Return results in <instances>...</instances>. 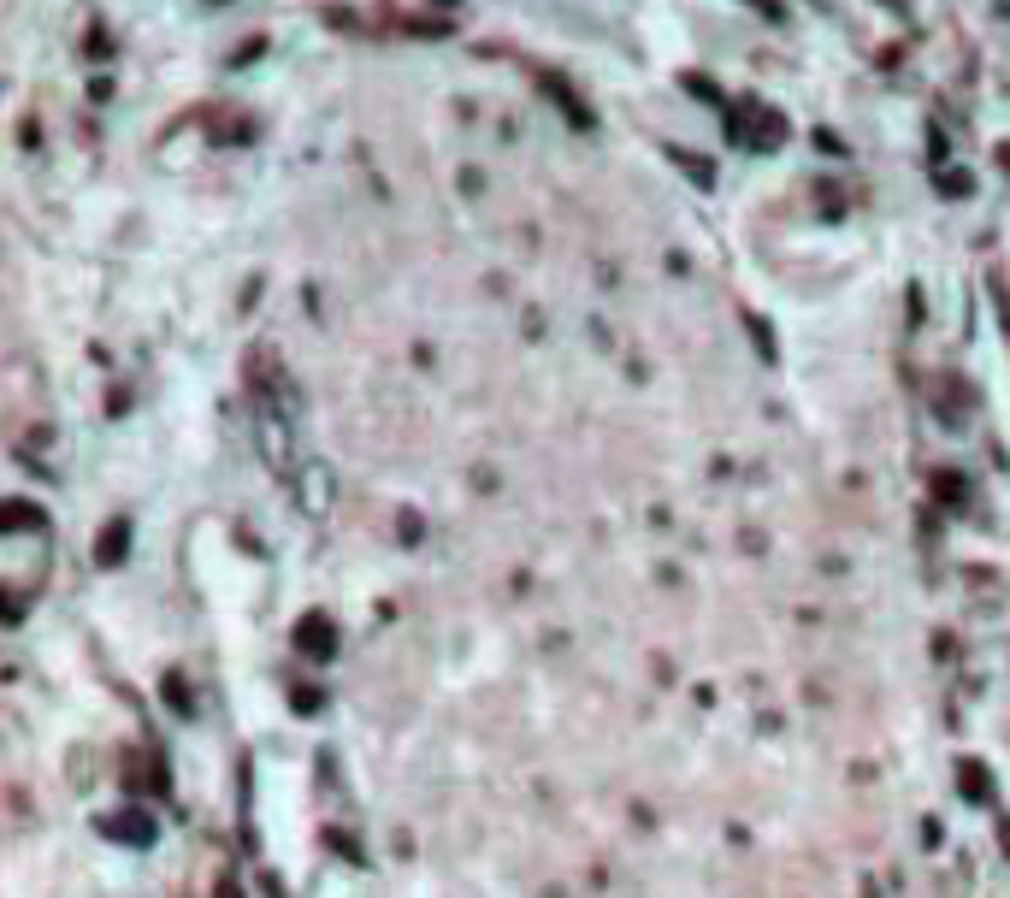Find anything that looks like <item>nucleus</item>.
I'll list each match as a JSON object with an SVG mask.
<instances>
[{
  "label": "nucleus",
  "instance_id": "nucleus-3",
  "mask_svg": "<svg viewBox=\"0 0 1010 898\" xmlns=\"http://www.w3.org/2000/svg\"><path fill=\"white\" fill-rule=\"evenodd\" d=\"M125 538H130V520H113V526L101 532V550H95V562H101V568H119V562H125Z\"/></svg>",
  "mask_w": 1010,
  "mask_h": 898
},
{
  "label": "nucleus",
  "instance_id": "nucleus-8",
  "mask_svg": "<svg viewBox=\"0 0 1010 898\" xmlns=\"http://www.w3.org/2000/svg\"><path fill=\"white\" fill-rule=\"evenodd\" d=\"M757 6H768V12H774V0H757Z\"/></svg>",
  "mask_w": 1010,
  "mask_h": 898
},
{
  "label": "nucleus",
  "instance_id": "nucleus-2",
  "mask_svg": "<svg viewBox=\"0 0 1010 898\" xmlns=\"http://www.w3.org/2000/svg\"><path fill=\"white\" fill-rule=\"evenodd\" d=\"M101 828H107V839H119V845H148V839H154V816H148V810H125V816H107Z\"/></svg>",
  "mask_w": 1010,
  "mask_h": 898
},
{
  "label": "nucleus",
  "instance_id": "nucleus-4",
  "mask_svg": "<svg viewBox=\"0 0 1010 898\" xmlns=\"http://www.w3.org/2000/svg\"><path fill=\"white\" fill-rule=\"evenodd\" d=\"M957 774H963V798H975V804H981V798H987V769H981V763H963Z\"/></svg>",
  "mask_w": 1010,
  "mask_h": 898
},
{
  "label": "nucleus",
  "instance_id": "nucleus-7",
  "mask_svg": "<svg viewBox=\"0 0 1010 898\" xmlns=\"http://www.w3.org/2000/svg\"><path fill=\"white\" fill-rule=\"evenodd\" d=\"M999 839H1005V851H1010V822H1005V828H999Z\"/></svg>",
  "mask_w": 1010,
  "mask_h": 898
},
{
  "label": "nucleus",
  "instance_id": "nucleus-5",
  "mask_svg": "<svg viewBox=\"0 0 1010 898\" xmlns=\"http://www.w3.org/2000/svg\"><path fill=\"white\" fill-rule=\"evenodd\" d=\"M290 704L302 709V715H314V709H319V704H325V692H314V680H302V686H296V692H290Z\"/></svg>",
  "mask_w": 1010,
  "mask_h": 898
},
{
  "label": "nucleus",
  "instance_id": "nucleus-1",
  "mask_svg": "<svg viewBox=\"0 0 1010 898\" xmlns=\"http://www.w3.org/2000/svg\"><path fill=\"white\" fill-rule=\"evenodd\" d=\"M296 650H302V656H314V662H319V656H331V650H337V621H331V615H319V609H314V615H302V621H296Z\"/></svg>",
  "mask_w": 1010,
  "mask_h": 898
},
{
  "label": "nucleus",
  "instance_id": "nucleus-6",
  "mask_svg": "<svg viewBox=\"0 0 1010 898\" xmlns=\"http://www.w3.org/2000/svg\"><path fill=\"white\" fill-rule=\"evenodd\" d=\"M166 704L178 709V715H184V709H190V692H184V680H178V674H172V680H166Z\"/></svg>",
  "mask_w": 1010,
  "mask_h": 898
}]
</instances>
